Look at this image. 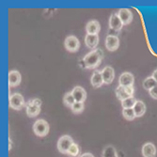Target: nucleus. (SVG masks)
<instances>
[{
	"label": "nucleus",
	"instance_id": "19",
	"mask_svg": "<svg viewBox=\"0 0 157 157\" xmlns=\"http://www.w3.org/2000/svg\"><path fill=\"white\" fill-rule=\"evenodd\" d=\"M63 103H64V105H65L66 106H68V107H70V108L75 105V97H74L72 91H71V92H67V93L64 94V97H63Z\"/></svg>",
	"mask_w": 157,
	"mask_h": 157
},
{
	"label": "nucleus",
	"instance_id": "9",
	"mask_svg": "<svg viewBox=\"0 0 157 157\" xmlns=\"http://www.w3.org/2000/svg\"><path fill=\"white\" fill-rule=\"evenodd\" d=\"M109 26L111 29L115 31H121L123 26L122 22L121 21L118 13H112L109 18Z\"/></svg>",
	"mask_w": 157,
	"mask_h": 157
},
{
	"label": "nucleus",
	"instance_id": "13",
	"mask_svg": "<svg viewBox=\"0 0 157 157\" xmlns=\"http://www.w3.org/2000/svg\"><path fill=\"white\" fill-rule=\"evenodd\" d=\"M21 83V75L18 71L13 70L9 74V85L10 87H17Z\"/></svg>",
	"mask_w": 157,
	"mask_h": 157
},
{
	"label": "nucleus",
	"instance_id": "24",
	"mask_svg": "<svg viewBox=\"0 0 157 157\" xmlns=\"http://www.w3.org/2000/svg\"><path fill=\"white\" fill-rule=\"evenodd\" d=\"M122 115H123L124 119L127 120V121H133V120H135L136 118L133 108H124V109H122Z\"/></svg>",
	"mask_w": 157,
	"mask_h": 157
},
{
	"label": "nucleus",
	"instance_id": "28",
	"mask_svg": "<svg viewBox=\"0 0 157 157\" xmlns=\"http://www.w3.org/2000/svg\"><path fill=\"white\" fill-rule=\"evenodd\" d=\"M80 157H94V155L91 154V153H90V152H85V153H83Z\"/></svg>",
	"mask_w": 157,
	"mask_h": 157
},
{
	"label": "nucleus",
	"instance_id": "23",
	"mask_svg": "<svg viewBox=\"0 0 157 157\" xmlns=\"http://www.w3.org/2000/svg\"><path fill=\"white\" fill-rule=\"evenodd\" d=\"M137 100L133 96V97H129V98H127L125 100H123V101H121V105L124 108H133L136 105Z\"/></svg>",
	"mask_w": 157,
	"mask_h": 157
},
{
	"label": "nucleus",
	"instance_id": "22",
	"mask_svg": "<svg viewBox=\"0 0 157 157\" xmlns=\"http://www.w3.org/2000/svg\"><path fill=\"white\" fill-rule=\"evenodd\" d=\"M157 86V82L154 80V78L152 76H150V77H147L144 82H143V88L147 90H151V89H153L154 87Z\"/></svg>",
	"mask_w": 157,
	"mask_h": 157
},
{
	"label": "nucleus",
	"instance_id": "15",
	"mask_svg": "<svg viewBox=\"0 0 157 157\" xmlns=\"http://www.w3.org/2000/svg\"><path fill=\"white\" fill-rule=\"evenodd\" d=\"M141 151H142L143 157H155L156 156V148L154 144L151 143V142L145 143L143 147H142Z\"/></svg>",
	"mask_w": 157,
	"mask_h": 157
},
{
	"label": "nucleus",
	"instance_id": "27",
	"mask_svg": "<svg viewBox=\"0 0 157 157\" xmlns=\"http://www.w3.org/2000/svg\"><path fill=\"white\" fill-rule=\"evenodd\" d=\"M150 95H151V98H153V99L157 100V86L150 90Z\"/></svg>",
	"mask_w": 157,
	"mask_h": 157
},
{
	"label": "nucleus",
	"instance_id": "12",
	"mask_svg": "<svg viewBox=\"0 0 157 157\" xmlns=\"http://www.w3.org/2000/svg\"><path fill=\"white\" fill-rule=\"evenodd\" d=\"M100 30H101V25H100V23L97 20H91L86 25V31H87L88 34L98 35Z\"/></svg>",
	"mask_w": 157,
	"mask_h": 157
},
{
	"label": "nucleus",
	"instance_id": "25",
	"mask_svg": "<svg viewBox=\"0 0 157 157\" xmlns=\"http://www.w3.org/2000/svg\"><path fill=\"white\" fill-rule=\"evenodd\" d=\"M67 154L69 155V157H80V148L76 143H74L72 145V147L70 148V150L68 151Z\"/></svg>",
	"mask_w": 157,
	"mask_h": 157
},
{
	"label": "nucleus",
	"instance_id": "3",
	"mask_svg": "<svg viewBox=\"0 0 157 157\" xmlns=\"http://www.w3.org/2000/svg\"><path fill=\"white\" fill-rule=\"evenodd\" d=\"M75 142H74L73 138L70 136H68V135L62 136L58 141V150L59 152L65 154L68 152V151L70 150V148L72 147V145Z\"/></svg>",
	"mask_w": 157,
	"mask_h": 157
},
{
	"label": "nucleus",
	"instance_id": "16",
	"mask_svg": "<svg viewBox=\"0 0 157 157\" xmlns=\"http://www.w3.org/2000/svg\"><path fill=\"white\" fill-rule=\"evenodd\" d=\"M90 83H91L93 88L97 89V88L102 87V86L105 84L103 76H102V72H100V71H95V72L93 73V75H91Z\"/></svg>",
	"mask_w": 157,
	"mask_h": 157
},
{
	"label": "nucleus",
	"instance_id": "30",
	"mask_svg": "<svg viewBox=\"0 0 157 157\" xmlns=\"http://www.w3.org/2000/svg\"><path fill=\"white\" fill-rule=\"evenodd\" d=\"M9 143H10V145H9V150H10V149H11V140H10V139H9Z\"/></svg>",
	"mask_w": 157,
	"mask_h": 157
},
{
	"label": "nucleus",
	"instance_id": "2",
	"mask_svg": "<svg viewBox=\"0 0 157 157\" xmlns=\"http://www.w3.org/2000/svg\"><path fill=\"white\" fill-rule=\"evenodd\" d=\"M33 132L40 137L46 136L49 133V124L44 120H38L33 124Z\"/></svg>",
	"mask_w": 157,
	"mask_h": 157
},
{
	"label": "nucleus",
	"instance_id": "20",
	"mask_svg": "<svg viewBox=\"0 0 157 157\" xmlns=\"http://www.w3.org/2000/svg\"><path fill=\"white\" fill-rule=\"evenodd\" d=\"M103 157H118L116 149L112 145H107L103 151Z\"/></svg>",
	"mask_w": 157,
	"mask_h": 157
},
{
	"label": "nucleus",
	"instance_id": "10",
	"mask_svg": "<svg viewBox=\"0 0 157 157\" xmlns=\"http://www.w3.org/2000/svg\"><path fill=\"white\" fill-rule=\"evenodd\" d=\"M118 15L122 22L123 25H129L133 21V13L130 10L128 9H121L119 10Z\"/></svg>",
	"mask_w": 157,
	"mask_h": 157
},
{
	"label": "nucleus",
	"instance_id": "14",
	"mask_svg": "<svg viewBox=\"0 0 157 157\" xmlns=\"http://www.w3.org/2000/svg\"><path fill=\"white\" fill-rule=\"evenodd\" d=\"M26 114L29 118H34L38 116L40 112V105L33 104L31 101L28 102L26 105Z\"/></svg>",
	"mask_w": 157,
	"mask_h": 157
},
{
	"label": "nucleus",
	"instance_id": "26",
	"mask_svg": "<svg viewBox=\"0 0 157 157\" xmlns=\"http://www.w3.org/2000/svg\"><path fill=\"white\" fill-rule=\"evenodd\" d=\"M84 108H85L84 103H78V102H75V105L72 107H71V109H72L73 113H75V114H80V113H82L83 110H84Z\"/></svg>",
	"mask_w": 157,
	"mask_h": 157
},
{
	"label": "nucleus",
	"instance_id": "7",
	"mask_svg": "<svg viewBox=\"0 0 157 157\" xmlns=\"http://www.w3.org/2000/svg\"><path fill=\"white\" fill-rule=\"evenodd\" d=\"M134 82H135L134 75L131 73H127V72L121 74L120 76V79H119L120 86H121V87H123V88L131 87V86L134 85Z\"/></svg>",
	"mask_w": 157,
	"mask_h": 157
},
{
	"label": "nucleus",
	"instance_id": "17",
	"mask_svg": "<svg viewBox=\"0 0 157 157\" xmlns=\"http://www.w3.org/2000/svg\"><path fill=\"white\" fill-rule=\"evenodd\" d=\"M85 44L87 47H89L90 49H94L95 47H97V45L99 44V36L87 34L85 37Z\"/></svg>",
	"mask_w": 157,
	"mask_h": 157
},
{
	"label": "nucleus",
	"instance_id": "21",
	"mask_svg": "<svg viewBox=\"0 0 157 157\" xmlns=\"http://www.w3.org/2000/svg\"><path fill=\"white\" fill-rule=\"evenodd\" d=\"M116 96H117V98L120 100V101H123V100H125V99H127V98H129V97H131L129 94H128L127 92H126V90H125V89L123 88V87H121V86H119V87L116 89ZM133 97V96H132Z\"/></svg>",
	"mask_w": 157,
	"mask_h": 157
},
{
	"label": "nucleus",
	"instance_id": "5",
	"mask_svg": "<svg viewBox=\"0 0 157 157\" xmlns=\"http://www.w3.org/2000/svg\"><path fill=\"white\" fill-rule=\"evenodd\" d=\"M25 100L22 94L13 93L10 96V106L14 110H21L25 105Z\"/></svg>",
	"mask_w": 157,
	"mask_h": 157
},
{
	"label": "nucleus",
	"instance_id": "6",
	"mask_svg": "<svg viewBox=\"0 0 157 157\" xmlns=\"http://www.w3.org/2000/svg\"><path fill=\"white\" fill-rule=\"evenodd\" d=\"M120 46V40L117 36L108 35L105 39V47L108 51L114 52Z\"/></svg>",
	"mask_w": 157,
	"mask_h": 157
},
{
	"label": "nucleus",
	"instance_id": "18",
	"mask_svg": "<svg viewBox=\"0 0 157 157\" xmlns=\"http://www.w3.org/2000/svg\"><path fill=\"white\" fill-rule=\"evenodd\" d=\"M133 109L135 111L136 117L139 118V117H142L145 114V112H146V105H145V104L142 101H139V100H137L136 105H135V106L133 107Z\"/></svg>",
	"mask_w": 157,
	"mask_h": 157
},
{
	"label": "nucleus",
	"instance_id": "29",
	"mask_svg": "<svg viewBox=\"0 0 157 157\" xmlns=\"http://www.w3.org/2000/svg\"><path fill=\"white\" fill-rule=\"evenodd\" d=\"M153 78H154V80L157 82V70H155L154 72H153V74H152V75H151Z\"/></svg>",
	"mask_w": 157,
	"mask_h": 157
},
{
	"label": "nucleus",
	"instance_id": "8",
	"mask_svg": "<svg viewBox=\"0 0 157 157\" xmlns=\"http://www.w3.org/2000/svg\"><path fill=\"white\" fill-rule=\"evenodd\" d=\"M102 76L104 79V83L105 85H110L113 82L114 77H115V71L111 66H106L102 71Z\"/></svg>",
	"mask_w": 157,
	"mask_h": 157
},
{
	"label": "nucleus",
	"instance_id": "11",
	"mask_svg": "<svg viewBox=\"0 0 157 157\" xmlns=\"http://www.w3.org/2000/svg\"><path fill=\"white\" fill-rule=\"evenodd\" d=\"M72 93L75 99V102L85 103L86 99H87V92H86L85 89H83L80 86H77V87L74 88V90H72Z\"/></svg>",
	"mask_w": 157,
	"mask_h": 157
},
{
	"label": "nucleus",
	"instance_id": "1",
	"mask_svg": "<svg viewBox=\"0 0 157 157\" xmlns=\"http://www.w3.org/2000/svg\"><path fill=\"white\" fill-rule=\"evenodd\" d=\"M104 58V52L102 49H94L91 52L88 53L83 58V63L85 68L87 69H95L101 64Z\"/></svg>",
	"mask_w": 157,
	"mask_h": 157
},
{
	"label": "nucleus",
	"instance_id": "4",
	"mask_svg": "<svg viewBox=\"0 0 157 157\" xmlns=\"http://www.w3.org/2000/svg\"><path fill=\"white\" fill-rule=\"evenodd\" d=\"M64 46H65L67 51H69L71 53H75V52H77L79 50V47H80L79 40L74 35L68 36L65 39Z\"/></svg>",
	"mask_w": 157,
	"mask_h": 157
}]
</instances>
